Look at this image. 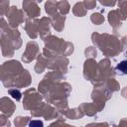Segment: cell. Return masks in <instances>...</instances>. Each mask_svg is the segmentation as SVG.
<instances>
[{
    "instance_id": "1",
    "label": "cell",
    "mask_w": 127,
    "mask_h": 127,
    "mask_svg": "<svg viewBox=\"0 0 127 127\" xmlns=\"http://www.w3.org/2000/svg\"><path fill=\"white\" fill-rule=\"evenodd\" d=\"M116 70L119 72H121V73H123V74H126L127 73V61H122V62H120L118 64H117V66H116Z\"/></svg>"
},
{
    "instance_id": "2",
    "label": "cell",
    "mask_w": 127,
    "mask_h": 127,
    "mask_svg": "<svg viewBox=\"0 0 127 127\" xmlns=\"http://www.w3.org/2000/svg\"><path fill=\"white\" fill-rule=\"evenodd\" d=\"M9 93H10V95H12L13 98H15L17 100H19L21 98V92L18 90H10Z\"/></svg>"
},
{
    "instance_id": "3",
    "label": "cell",
    "mask_w": 127,
    "mask_h": 127,
    "mask_svg": "<svg viewBox=\"0 0 127 127\" xmlns=\"http://www.w3.org/2000/svg\"><path fill=\"white\" fill-rule=\"evenodd\" d=\"M34 125H40V126H42L43 123L40 122V121H33V122L30 123V126H34Z\"/></svg>"
},
{
    "instance_id": "4",
    "label": "cell",
    "mask_w": 127,
    "mask_h": 127,
    "mask_svg": "<svg viewBox=\"0 0 127 127\" xmlns=\"http://www.w3.org/2000/svg\"><path fill=\"white\" fill-rule=\"evenodd\" d=\"M126 54H127V53H126Z\"/></svg>"
}]
</instances>
